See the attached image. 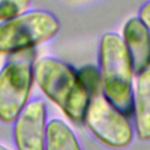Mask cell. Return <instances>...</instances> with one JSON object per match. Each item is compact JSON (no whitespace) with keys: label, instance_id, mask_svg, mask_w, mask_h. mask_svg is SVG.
<instances>
[{"label":"cell","instance_id":"cell-12","mask_svg":"<svg viewBox=\"0 0 150 150\" xmlns=\"http://www.w3.org/2000/svg\"><path fill=\"white\" fill-rule=\"evenodd\" d=\"M138 18L145 23V26L150 29V0L145 2L138 12Z\"/></svg>","mask_w":150,"mask_h":150},{"label":"cell","instance_id":"cell-11","mask_svg":"<svg viewBox=\"0 0 150 150\" xmlns=\"http://www.w3.org/2000/svg\"><path fill=\"white\" fill-rule=\"evenodd\" d=\"M32 0H0V22L28 11Z\"/></svg>","mask_w":150,"mask_h":150},{"label":"cell","instance_id":"cell-3","mask_svg":"<svg viewBox=\"0 0 150 150\" xmlns=\"http://www.w3.org/2000/svg\"><path fill=\"white\" fill-rule=\"evenodd\" d=\"M61 29L56 15L32 9L0 22V54L15 55L52 40Z\"/></svg>","mask_w":150,"mask_h":150},{"label":"cell","instance_id":"cell-10","mask_svg":"<svg viewBox=\"0 0 150 150\" xmlns=\"http://www.w3.org/2000/svg\"><path fill=\"white\" fill-rule=\"evenodd\" d=\"M77 73H79V76H80L83 86L88 90L90 97L102 93L101 76H100L98 68H95L94 66L88 64V66H84L83 68H81L80 70H77Z\"/></svg>","mask_w":150,"mask_h":150},{"label":"cell","instance_id":"cell-4","mask_svg":"<svg viewBox=\"0 0 150 150\" xmlns=\"http://www.w3.org/2000/svg\"><path fill=\"white\" fill-rule=\"evenodd\" d=\"M32 50L11 55L0 69V122L13 124L27 103L34 81Z\"/></svg>","mask_w":150,"mask_h":150},{"label":"cell","instance_id":"cell-7","mask_svg":"<svg viewBox=\"0 0 150 150\" xmlns=\"http://www.w3.org/2000/svg\"><path fill=\"white\" fill-rule=\"evenodd\" d=\"M123 42L131 59L135 75L150 68V29L138 18L132 16L123 26Z\"/></svg>","mask_w":150,"mask_h":150},{"label":"cell","instance_id":"cell-6","mask_svg":"<svg viewBox=\"0 0 150 150\" xmlns=\"http://www.w3.org/2000/svg\"><path fill=\"white\" fill-rule=\"evenodd\" d=\"M47 124L46 102L41 97L32 98L13 123L16 150H45Z\"/></svg>","mask_w":150,"mask_h":150},{"label":"cell","instance_id":"cell-13","mask_svg":"<svg viewBox=\"0 0 150 150\" xmlns=\"http://www.w3.org/2000/svg\"><path fill=\"white\" fill-rule=\"evenodd\" d=\"M0 150H9V149H7L6 146H4V145H1V144H0Z\"/></svg>","mask_w":150,"mask_h":150},{"label":"cell","instance_id":"cell-2","mask_svg":"<svg viewBox=\"0 0 150 150\" xmlns=\"http://www.w3.org/2000/svg\"><path fill=\"white\" fill-rule=\"evenodd\" d=\"M98 71L103 96L128 118L134 115V69L122 36L102 35L98 47Z\"/></svg>","mask_w":150,"mask_h":150},{"label":"cell","instance_id":"cell-1","mask_svg":"<svg viewBox=\"0 0 150 150\" xmlns=\"http://www.w3.org/2000/svg\"><path fill=\"white\" fill-rule=\"evenodd\" d=\"M34 81L70 121L83 122L90 95L77 70L59 59L43 56L34 62Z\"/></svg>","mask_w":150,"mask_h":150},{"label":"cell","instance_id":"cell-8","mask_svg":"<svg viewBox=\"0 0 150 150\" xmlns=\"http://www.w3.org/2000/svg\"><path fill=\"white\" fill-rule=\"evenodd\" d=\"M134 117L137 137L150 141V68L137 75L134 88Z\"/></svg>","mask_w":150,"mask_h":150},{"label":"cell","instance_id":"cell-9","mask_svg":"<svg viewBox=\"0 0 150 150\" xmlns=\"http://www.w3.org/2000/svg\"><path fill=\"white\" fill-rule=\"evenodd\" d=\"M45 150H82L71 128L60 118H53L47 124Z\"/></svg>","mask_w":150,"mask_h":150},{"label":"cell","instance_id":"cell-5","mask_svg":"<svg viewBox=\"0 0 150 150\" xmlns=\"http://www.w3.org/2000/svg\"><path fill=\"white\" fill-rule=\"evenodd\" d=\"M83 122L91 135L109 148L124 149L132 142L134 130L128 117L102 93L90 97Z\"/></svg>","mask_w":150,"mask_h":150}]
</instances>
